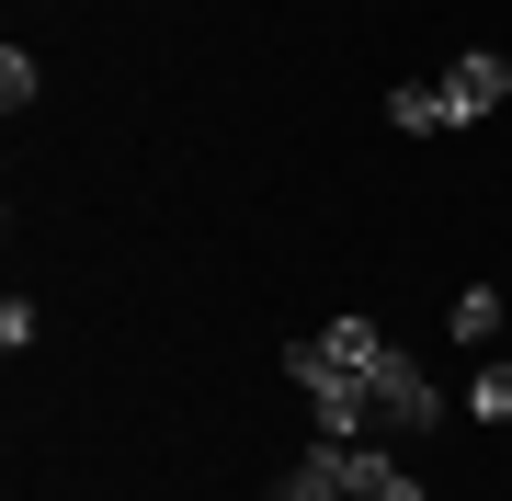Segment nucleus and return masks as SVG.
<instances>
[{
	"label": "nucleus",
	"mask_w": 512,
	"mask_h": 501,
	"mask_svg": "<svg viewBox=\"0 0 512 501\" xmlns=\"http://www.w3.org/2000/svg\"><path fill=\"white\" fill-rule=\"evenodd\" d=\"M387 126H399V137H456V103H444V80H399V92H387Z\"/></svg>",
	"instance_id": "39448f33"
},
{
	"label": "nucleus",
	"mask_w": 512,
	"mask_h": 501,
	"mask_svg": "<svg viewBox=\"0 0 512 501\" xmlns=\"http://www.w3.org/2000/svg\"><path fill=\"white\" fill-rule=\"evenodd\" d=\"M376 410H387L399 433H433L456 399H444V376L421 365V353H399V342H387V365H376Z\"/></svg>",
	"instance_id": "f03ea898"
},
{
	"label": "nucleus",
	"mask_w": 512,
	"mask_h": 501,
	"mask_svg": "<svg viewBox=\"0 0 512 501\" xmlns=\"http://www.w3.org/2000/svg\"><path fill=\"white\" fill-rule=\"evenodd\" d=\"M342 490H353V501H433L399 456H376V445H342Z\"/></svg>",
	"instance_id": "20e7f679"
},
{
	"label": "nucleus",
	"mask_w": 512,
	"mask_h": 501,
	"mask_svg": "<svg viewBox=\"0 0 512 501\" xmlns=\"http://www.w3.org/2000/svg\"><path fill=\"white\" fill-rule=\"evenodd\" d=\"M467 422H512V353H478L467 365Z\"/></svg>",
	"instance_id": "0eeeda50"
},
{
	"label": "nucleus",
	"mask_w": 512,
	"mask_h": 501,
	"mask_svg": "<svg viewBox=\"0 0 512 501\" xmlns=\"http://www.w3.org/2000/svg\"><path fill=\"white\" fill-rule=\"evenodd\" d=\"M444 342L490 353V342H501V285H456V297H444Z\"/></svg>",
	"instance_id": "423d86ee"
},
{
	"label": "nucleus",
	"mask_w": 512,
	"mask_h": 501,
	"mask_svg": "<svg viewBox=\"0 0 512 501\" xmlns=\"http://www.w3.org/2000/svg\"><path fill=\"white\" fill-rule=\"evenodd\" d=\"M35 331H46L35 297H0V353H35Z\"/></svg>",
	"instance_id": "1a4fd4ad"
},
{
	"label": "nucleus",
	"mask_w": 512,
	"mask_h": 501,
	"mask_svg": "<svg viewBox=\"0 0 512 501\" xmlns=\"http://www.w3.org/2000/svg\"><path fill=\"white\" fill-rule=\"evenodd\" d=\"M444 103H456V126L501 114V103H512V57H501V46H467L456 69H444Z\"/></svg>",
	"instance_id": "7ed1b4c3"
},
{
	"label": "nucleus",
	"mask_w": 512,
	"mask_h": 501,
	"mask_svg": "<svg viewBox=\"0 0 512 501\" xmlns=\"http://www.w3.org/2000/svg\"><path fill=\"white\" fill-rule=\"evenodd\" d=\"M35 92H46V57L0 46V114H35Z\"/></svg>",
	"instance_id": "6e6552de"
},
{
	"label": "nucleus",
	"mask_w": 512,
	"mask_h": 501,
	"mask_svg": "<svg viewBox=\"0 0 512 501\" xmlns=\"http://www.w3.org/2000/svg\"><path fill=\"white\" fill-rule=\"evenodd\" d=\"M376 365H387V331H376L365 308H342L330 331L285 342V376H296V399H308V388H342V376H353V388H376Z\"/></svg>",
	"instance_id": "f257e3e1"
}]
</instances>
